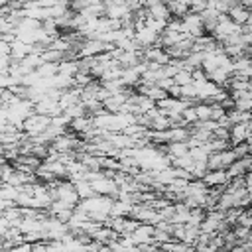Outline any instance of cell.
Listing matches in <instances>:
<instances>
[{
  "mask_svg": "<svg viewBox=\"0 0 252 252\" xmlns=\"http://www.w3.org/2000/svg\"><path fill=\"white\" fill-rule=\"evenodd\" d=\"M248 140H250V122L232 124V126L228 128V144H230V148L236 146V144L248 142Z\"/></svg>",
  "mask_w": 252,
  "mask_h": 252,
  "instance_id": "obj_1",
  "label": "cell"
},
{
  "mask_svg": "<svg viewBox=\"0 0 252 252\" xmlns=\"http://www.w3.org/2000/svg\"><path fill=\"white\" fill-rule=\"evenodd\" d=\"M173 83H175L177 87H185V85H191V83H193V79H191V73H189V71H177V73L173 75Z\"/></svg>",
  "mask_w": 252,
  "mask_h": 252,
  "instance_id": "obj_2",
  "label": "cell"
}]
</instances>
